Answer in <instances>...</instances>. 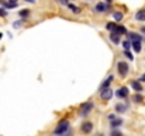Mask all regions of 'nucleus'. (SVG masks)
I'll use <instances>...</instances> for the list:
<instances>
[{
	"label": "nucleus",
	"instance_id": "9d476101",
	"mask_svg": "<svg viewBox=\"0 0 145 136\" xmlns=\"http://www.w3.org/2000/svg\"><path fill=\"white\" fill-rule=\"evenodd\" d=\"M111 33H114V34H118V36L121 37L123 34H127V29H125L124 26H121V24H120V26H117V24H116V27H114V30H113Z\"/></svg>",
	"mask_w": 145,
	"mask_h": 136
},
{
	"label": "nucleus",
	"instance_id": "9b49d317",
	"mask_svg": "<svg viewBox=\"0 0 145 136\" xmlns=\"http://www.w3.org/2000/svg\"><path fill=\"white\" fill-rule=\"evenodd\" d=\"M113 80H114V77L113 75H108L106 80H104V82L100 85V90H104V88H110V84L113 82Z\"/></svg>",
	"mask_w": 145,
	"mask_h": 136
},
{
	"label": "nucleus",
	"instance_id": "a211bd4d",
	"mask_svg": "<svg viewBox=\"0 0 145 136\" xmlns=\"http://www.w3.org/2000/svg\"><path fill=\"white\" fill-rule=\"evenodd\" d=\"M110 40H111L114 44H120V36H118V34L111 33V34H110Z\"/></svg>",
	"mask_w": 145,
	"mask_h": 136
},
{
	"label": "nucleus",
	"instance_id": "6ab92c4d",
	"mask_svg": "<svg viewBox=\"0 0 145 136\" xmlns=\"http://www.w3.org/2000/svg\"><path fill=\"white\" fill-rule=\"evenodd\" d=\"M68 7H69V9L72 10V13H75V14H79V13H80V9H79L78 6L72 4V3H69V4H68Z\"/></svg>",
	"mask_w": 145,
	"mask_h": 136
},
{
	"label": "nucleus",
	"instance_id": "2eb2a0df",
	"mask_svg": "<svg viewBox=\"0 0 145 136\" xmlns=\"http://www.w3.org/2000/svg\"><path fill=\"white\" fill-rule=\"evenodd\" d=\"M111 123H110V126L113 128V129H116V128H118L120 125H123V119L121 118H114L113 121H110Z\"/></svg>",
	"mask_w": 145,
	"mask_h": 136
},
{
	"label": "nucleus",
	"instance_id": "473e14b6",
	"mask_svg": "<svg viewBox=\"0 0 145 136\" xmlns=\"http://www.w3.org/2000/svg\"><path fill=\"white\" fill-rule=\"evenodd\" d=\"M106 1H107V3H111V1H113V0H106Z\"/></svg>",
	"mask_w": 145,
	"mask_h": 136
},
{
	"label": "nucleus",
	"instance_id": "f704fd0d",
	"mask_svg": "<svg viewBox=\"0 0 145 136\" xmlns=\"http://www.w3.org/2000/svg\"><path fill=\"white\" fill-rule=\"evenodd\" d=\"M1 1H3V0H0V3H1Z\"/></svg>",
	"mask_w": 145,
	"mask_h": 136
},
{
	"label": "nucleus",
	"instance_id": "423d86ee",
	"mask_svg": "<svg viewBox=\"0 0 145 136\" xmlns=\"http://www.w3.org/2000/svg\"><path fill=\"white\" fill-rule=\"evenodd\" d=\"M108 10H110V4H107V3H97L95 6V11L96 13H106Z\"/></svg>",
	"mask_w": 145,
	"mask_h": 136
},
{
	"label": "nucleus",
	"instance_id": "bb28decb",
	"mask_svg": "<svg viewBox=\"0 0 145 136\" xmlns=\"http://www.w3.org/2000/svg\"><path fill=\"white\" fill-rule=\"evenodd\" d=\"M59 1H61L62 4H66V6H68V4L71 3V0H59Z\"/></svg>",
	"mask_w": 145,
	"mask_h": 136
},
{
	"label": "nucleus",
	"instance_id": "0eeeda50",
	"mask_svg": "<svg viewBox=\"0 0 145 136\" xmlns=\"http://www.w3.org/2000/svg\"><path fill=\"white\" fill-rule=\"evenodd\" d=\"M80 131H82V133H90L93 131V123L92 122H83L82 126H80Z\"/></svg>",
	"mask_w": 145,
	"mask_h": 136
},
{
	"label": "nucleus",
	"instance_id": "5701e85b",
	"mask_svg": "<svg viewBox=\"0 0 145 136\" xmlns=\"http://www.w3.org/2000/svg\"><path fill=\"white\" fill-rule=\"evenodd\" d=\"M124 55H125V57H127V58H128V60H131V61H133V60H134V55H133V54H131V52H130V50H127V51H125V50H124Z\"/></svg>",
	"mask_w": 145,
	"mask_h": 136
},
{
	"label": "nucleus",
	"instance_id": "c85d7f7f",
	"mask_svg": "<svg viewBox=\"0 0 145 136\" xmlns=\"http://www.w3.org/2000/svg\"><path fill=\"white\" fill-rule=\"evenodd\" d=\"M114 118H116V115H113V113H111V115H108V119H110V121H113Z\"/></svg>",
	"mask_w": 145,
	"mask_h": 136
},
{
	"label": "nucleus",
	"instance_id": "dca6fc26",
	"mask_svg": "<svg viewBox=\"0 0 145 136\" xmlns=\"http://www.w3.org/2000/svg\"><path fill=\"white\" fill-rule=\"evenodd\" d=\"M133 101H134L135 103H141V102L144 101V96H142V95H141L140 92H137V94H135V95L133 96Z\"/></svg>",
	"mask_w": 145,
	"mask_h": 136
},
{
	"label": "nucleus",
	"instance_id": "f3484780",
	"mask_svg": "<svg viewBox=\"0 0 145 136\" xmlns=\"http://www.w3.org/2000/svg\"><path fill=\"white\" fill-rule=\"evenodd\" d=\"M18 16H20L21 19H27V17L30 16V10H28V9H23L21 11H18Z\"/></svg>",
	"mask_w": 145,
	"mask_h": 136
},
{
	"label": "nucleus",
	"instance_id": "1a4fd4ad",
	"mask_svg": "<svg viewBox=\"0 0 145 136\" xmlns=\"http://www.w3.org/2000/svg\"><path fill=\"white\" fill-rule=\"evenodd\" d=\"M127 40L128 41H142V36L138 33H128L127 34Z\"/></svg>",
	"mask_w": 145,
	"mask_h": 136
},
{
	"label": "nucleus",
	"instance_id": "4468645a",
	"mask_svg": "<svg viewBox=\"0 0 145 136\" xmlns=\"http://www.w3.org/2000/svg\"><path fill=\"white\" fill-rule=\"evenodd\" d=\"M135 20L137 21H145V9H141L140 11L135 13Z\"/></svg>",
	"mask_w": 145,
	"mask_h": 136
},
{
	"label": "nucleus",
	"instance_id": "2f4dec72",
	"mask_svg": "<svg viewBox=\"0 0 145 136\" xmlns=\"http://www.w3.org/2000/svg\"><path fill=\"white\" fill-rule=\"evenodd\" d=\"M24 1H27V3H35V0H24Z\"/></svg>",
	"mask_w": 145,
	"mask_h": 136
},
{
	"label": "nucleus",
	"instance_id": "a878e982",
	"mask_svg": "<svg viewBox=\"0 0 145 136\" xmlns=\"http://www.w3.org/2000/svg\"><path fill=\"white\" fill-rule=\"evenodd\" d=\"M110 136H124V135H123L120 131H113V132L110 133Z\"/></svg>",
	"mask_w": 145,
	"mask_h": 136
},
{
	"label": "nucleus",
	"instance_id": "b1692460",
	"mask_svg": "<svg viewBox=\"0 0 145 136\" xmlns=\"http://www.w3.org/2000/svg\"><path fill=\"white\" fill-rule=\"evenodd\" d=\"M114 27H116V23H107V24H106V29L110 30V31H113Z\"/></svg>",
	"mask_w": 145,
	"mask_h": 136
},
{
	"label": "nucleus",
	"instance_id": "f257e3e1",
	"mask_svg": "<svg viewBox=\"0 0 145 136\" xmlns=\"http://www.w3.org/2000/svg\"><path fill=\"white\" fill-rule=\"evenodd\" d=\"M69 129H71V126H69V121L63 119V121H61V122L58 123V126L55 128L54 135L55 136H61V135H63L65 132H68Z\"/></svg>",
	"mask_w": 145,
	"mask_h": 136
},
{
	"label": "nucleus",
	"instance_id": "f03ea898",
	"mask_svg": "<svg viewBox=\"0 0 145 136\" xmlns=\"http://www.w3.org/2000/svg\"><path fill=\"white\" fill-rule=\"evenodd\" d=\"M117 71H118V75L124 78V77H127V74L130 71V65L125 61H118L117 62Z\"/></svg>",
	"mask_w": 145,
	"mask_h": 136
},
{
	"label": "nucleus",
	"instance_id": "c756f323",
	"mask_svg": "<svg viewBox=\"0 0 145 136\" xmlns=\"http://www.w3.org/2000/svg\"><path fill=\"white\" fill-rule=\"evenodd\" d=\"M141 33H142V34H145V26H142V27H141Z\"/></svg>",
	"mask_w": 145,
	"mask_h": 136
},
{
	"label": "nucleus",
	"instance_id": "4be33fe9",
	"mask_svg": "<svg viewBox=\"0 0 145 136\" xmlns=\"http://www.w3.org/2000/svg\"><path fill=\"white\" fill-rule=\"evenodd\" d=\"M23 23H24V19H21V20L16 21V23L13 24V27H14V29H18V27H21V26H23Z\"/></svg>",
	"mask_w": 145,
	"mask_h": 136
},
{
	"label": "nucleus",
	"instance_id": "aec40b11",
	"mask_svg": "<svg viewBox=\"0 0 145 136\" xmlns=\"http://www.w3.org/2000/svg\"><path fill=\"white\" fill-rule=\"evenodd\" d=\"M113 17H114V20H116V21H121V20H123V17H124V14H123V13H120V11H114V13H113Z\"/></svg>",
	"mask_w": 145,
	"mask_h": 136
},
{
	"label": "nucleus",
	"instance_id": "412c9836",
	"mask_svg": "<svg viewBox=\"0 0 145 136\" xmlns=\"http://www.w3.org/2000/svg\"><path fill=\"white\" fill-rule=\"evenodd\" d=\"M123 47H124V50H125V51H127V50H130V48H131V41H128V40L123 41Z\"/></svg>",
	"mask_w": 145,
	"mask_h": 136
},
{
	"label": "nucleus",
	"instance_id": "cd10ccee",
	"mask_svg": "<svg viewBox=\"0 0 145 136\" xmlns=\"http://www.w3.org/2000/svg\"><path fill=\"white\" fill-rule=\"evenodd\" d=\"M138 81H140L141 84H142V82H145V74H142V75H141V78H140Z\"/></svg>",
	"mask_w": 145,
	"mask_h": 136
},
{
	"label": "nucleus",
	"instance_id": "7c9ffc66",
	"mask_svg": "<svg viewBox=\"0 0 145 136\" xmlns=\"http://www.w3.org/2000/svg\"><path fill=\"white\" fill-rule=\"evenodd\" d=\"M7 1H8V3H17L18 0H7Z\"/></svg>",
	"mask_w": 145,
	"mask_h": 136
},
{
	"label": "nucleus",
	"instance_id": "7ed1b4c3",
	"mask_svg": "<svg viewBox=\"0 0 145 136\" xmlns=\"http://www.w3.org/2000/svg\"><path fill=\"white\" fill-rule=\"evenodd\" d=\"M93 102L92 101H88V102H85L82 106H80V109H79V115L80 116H86V115H89L90 113V111L93 109Z\"/></svg>",
	"mask_w": 145,
	"mask_h": 136
},
{
	"label": "nucleus",
	"instance_id": "393cba45",
	"mask_svg": "<svg viewBox=\"0 0 145 136\" xmlns=\"http://www.w3.org/2000/svg\"><path fill=\"white\" fill-rule=\"evenodd\" d=\"M7 14H8V11L4 7H0V17H6Z\"/></svg>",
	"mask_w": 145,
	"mask_h": 136
},
{
	"label": "nucleus",
	"instance_id": "ddd939ff",
	"mask_svg": "<svg viewBox=\"0 0 145 136\" xmlns=\"http://www.w3.org/2000/svg\"><path fill=\"white\" fill-rule=\"evenodd\" d=\"M141 45H142V41H131V47L135 52H141V50H142Z\"/></svg>",
	"mask_w": 145,
	"mask_h": 136
},
{
	"label": "nucleus",
	"instance_id": "39448f33",
	"mask_svg": "<svg viewBox=\"0 0 145 136\" xmlns=\"http://www.w3.org/2000/svg\"><path fill=\"white\" fill-rule=\"evenodd\" d=\"M128 94H130V91H128L127 87H121V88H118V90L116 91V96L118 99H125L128 96Z\"/></svg>",
	"mask_w": 145,
	"mask_h": 136
},
{
	"label": "nucleus",
	"instance_id": "20e7f679",
	"mask_svg": "<svg viewBox=\"0 0 145 136\" xmlns=\"http://www.w3.org/2000/svg\"><path fill=\"white\" fill-rule=\"evenodd\" d=\"M113 95H114V92L111 88H104V90H100V98L103 99V101H110L111 98H113Z\"/></svg>",
	"mask_w": 145,
	"mask_h": 136
},
{
	"label": "nucleus",
	"instance_id": "f8f14e48",
	"mask_svg": "<svg viewBox=\"0 0 145 136\" xmlns=\"http://www.w3.org/2000/svg\"><path fill=\"white\" fill-rule=\"evenodd\" d=\"M127 109H128V103H121V102H120V103L116 105V111H117L118 113H124Z\"/></svg>",
	"mask_w": 145,
	"mask_h": 136
},
{
	"label": "nucleus",
	"instance_id": "72a5a7b5",
	"mask_svg": "<svg viewBox=\"0 0 145 136\" xmlns=\"http://www.w3.org/2000/svg\"><path fill=\"white\" fill-rule=\"evenodd\" d=\"M1 37H3V34H1V33H0V40H1Z\"/></svg>",
	"mask_w": 145,
	"mask_h": 136
},
{
	"label": "nucleus",
	"instance_id": "6e6552de",
	"mask_svg": "<svg viewBox=\"0 0 145 136\" xmlns=\"http://www.w3.org/2000/svg\"><path fill=\"white\" fill-rule=\"evenodd\" d=\"M131 88L135 91V92H140V94L144 91V88H142V84H141L138 80H133V81H131Z\"/></svg>",
	"mask_w": 145,
	"mask_h": 136
}]
</instances>
